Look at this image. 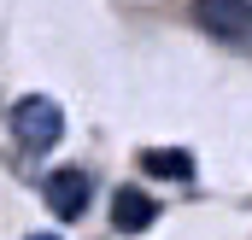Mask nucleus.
Returning <instances> with one entry per match:
<instances>
[{
  "label": "nucleus",
  "instance_id": "4",
  "mask_svg": "<svg viewBox=\"0 0 252 240\" xmlns=\"http://www.w3.org/2000/svg\"><path fill=\"white\" fill-rule=\"evenodd\" d=\"M112 223H118L124 235L153 229V223H158V199H147L141 187H118V199H112Z\"/></svg>",
  "mask_w": 252,
  "mask_h": 240
},
{
  "label": "nucleus",
  "instance_id": "6",
  "mask_svg": "<svg viewBox=\"0 0 252 240\" xmlns=\"http://www.w3.org/2000/svg\"><path fill=\"white\" fill-rule=\"evenodd\" d=\"M30 240H59V235H47V229H35V235H30Z\"/></svg>",
  "mask_w": 252,
  "mask_h": 240
},
{
  "label": "nucleus",
  "instance_id": "3",
  "mask_svg": "<svg viewBox=\"0 0 252 240\" xmlns=\"http://www.w3.org/2000/svg\"><path fill=\"white\" fill-rule=\"evenodd\" d=\"M88 187H94L88 170H53V176H47V211H53L59 223H76V217L88 211V199H94Z\"/></svg>",
  "mask_w": 252,
  "mask_h": 240
},
{
  "label": "nucleus",
  "instance_id": "2",
  "mask_svg": "<svg viewBox=\"0 0 252 240\" xmlns=\"http://www.w3.org/2000/svg\"><path fill=\"white\" fill-rule=\"evenodd\" d=\"M193 24L223 47L252 53V0H193Z\"/></svg>",
  "mask_w": 252,
  "mask_h": 240
},
{
  "label": "nucleus",
  "instance_id": "1",
  "mask_svg": "<svg viewBox=\"0 0 252 240\" xmlns=\"http://www.w3.org/2000/svg\"><path fill=\"white\" fill-rule=\"evenodd\" d=\"M12 135H18L24 152H47V147H59V141H64L59 100H47V94H24V100L12 106Z\"/></svg>",
  "mask_w": 252,
  "mask_h": 240
},
{
  "label": "nucleus",
  "instance_id": "5",
  "mask_svg": "<svg viewBox=\"0 0 252 240\" xmlns=\"http://www.w3.org/2000/svg\"><path fill=\"white\" fill-rule=\"evenodd\" d=\"M141 170H147V176L193 181V158H188V152H176V147H170V152H164V147H147V152H141Z\"/></svg>",
  "mask_w": 252,
  "mask_h": 240
}]
</instances>
